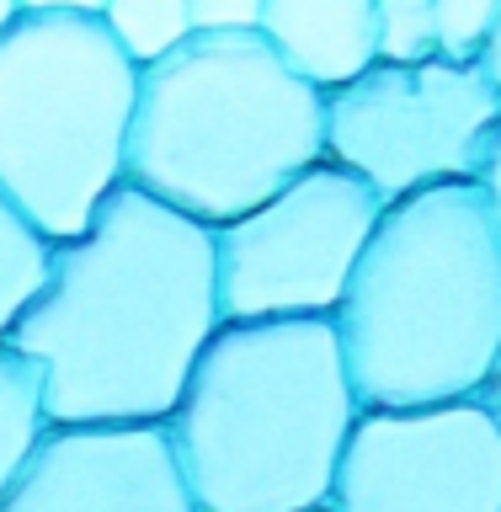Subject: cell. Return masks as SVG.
<instances>
[{
	"instance_id": "1",
	"label": "cell",
	"mask_w": 501,
	"mask_h": 512,
	"mask_svg": "<svg viewBox=\"0 0 501 512\" xmlns=\"http://www.w3.org/2000/svg\"><path fill=\"white\" fill-rule=\"evenodd\" d=\"M219 326L214 230L123 182L54 246L6 347L38 368L48 427H166Z\"/></svg>"
},
{
	"instance_id": "2",
	"label": "cell",
	"mask_w": 501,
	"mask_h": 512,
	"mask_svg": "<svg viewBox=\"0 0 501 512\" xmlns=\"http://www.w3.org/2000/svg\"><path fill=\"white\" fill-rule=\"evenodd\" d=\"M363 411L480 400L501 352V224L475 182L384 208L331 315Z\"/></svg>"
},
{
	"instance_id": "3",
	"label": "cell",
	"mask_w": 501,
	"mask_h": 512,
	"mask_svg": "<svg viewBox=\"0 0 501 512\" xmlns=\"http://www.w3.org/2000/svg\"><path fill=\"white\" fill-rule=\"evenodd\" d=\"M331 320L219 326L171 411L198 512H326L358 427Z\"/></svg>"
},
{
	"instance_id": "4",
	"label": "cell",
	"mask_w": 501,
	"mask_h": 512,
	"mask_svg": "<svg viewBox=\"0 0 501 512\" xmlns=\"http://www.w3.org/2000/svg\"><path fill=\"white\" fill-rule=\"evenodd\" d=\"M326 160V96L310 91L262 32L192 38L139 75L128 187L203 230L256 214Z\"/></svg>"
},
{
	"instance_id": "5",
	"label": "cell",
	"mask_w": 501,
	"mask_h": 512,
	"mask_svg": "<svg viewBox=\"0 0 501 512\" xmlns=\"http://www.w3.org/2000/svg\"><path fill=\"white\" fill-rule=\"evenodd\" d=\"M139 70L96 6L22 0L0 38V198L48 246L80 240L128 182Z\"/></svg>"
},
{
	"instance_id": "6",
	"label": "cell",
	"mask_w": 501,
	"mask_h": 512,
	"mask_svg": "<svg viewBox=\"0 0 501 512\" xmlns=\"http://www.w3.org/2000/svg\"><path fill=\"white\" fill-rule=\"evenodd\" d=\"M501 123V91L480 64H374L326 96V160L384 203L475 182Z\"/></svg>"
},
{
	"instance_id": "7",
	"label": "cell",
	"mask_w": 501,
	"mask_h": 512,
	"mask_svg": "<svg viewBox=\"0 0 501 512\" xmlns=\"http://www.w3.org/2000/svg\"><path fill=\"white\" fill-rule=\"evenodd\" d=\"M384 208L368 182L320 160L256 214L214 230L224 326L331 320Z\"/></svg>"
},
{
	"instance_id": "8",
	"label": "cell",
	"mask_w": 501,
	"mask_h": 512,
	"mask_svg": "<svg viewBox=\"0 0 501 512\" xmlns=\"http://www.w3.org/2000/svg\"><path fill=\"white\" fill-rule=\"evenodd\" d=\"M326 512H501V427L480 400L363 411Z\"/></svg>"
},
{
	"instance_id": "9",
	"label": "cell",
	"mask_w": 501,
	"mask_h": 512,
	"mask_svg": "<svg viewBox=\"0 0 501 512\" xmlns=\"http://www.w3.org/2000/svg\"><path fill=\"white\" fill-rule=\"evenodd\" d=\"M0 512H198L166 427H48Z\"/></svg>"
},
{
	"instance_id": "10",
	"label": "cell",
	"mask_w": 501,
	"mask_h": 512,
	"mask_svg": "<svg viewBox=\"0 0 501 512\" xmlns=\"http://www.w3.org/2000/svg\"><path fill=\"white\" fill-rule=\"evenodd\" d=\"M262 38L310 91L331 96L379 64L374 0H262Z\"/></svg>"
},
{
	"instance_id": "11",
	"label": "cell",
	"mask_w": 501,
	"mask_h": 512,
	"mask_svg": "<svg viewBox=\"0 0 501 512\" xmlns=\"http://www.w3.org/2000/svg\"><path fill=\"white\" fill-rule=\"evenodd\" d=\"M48 432L43 411V379L16 347L0 342V496L11 491V480L22 475L32 448Z\"/></svg>"
},
{
	"instance_id": "12",
	"label": "cell",
	"mask_w": 501,
	"mask_h": 512,
	"mask_svg": "<svg viewBox=\"0 0 501 512\" xmlns=\"http://www.w3.org/2000/svg\"><path fill=\"white\" fill-rule=\"evenodd\" d=\"M96 11H102L112 43L123 48V59L139 75L155 70L160 59H171L192 38L187 0H112V6H96Z\"/></svg>"
},
{
	"instance_id": "13",
	"label": "cell",
	"mask_w": 501,
	"mask_h": 512,
	"mask_svg": "<svg viewBox=\"0 0 501 512\" xmlns=\"http://www.w3.org/2000/svg\"><path fill=\"white\" fill-rule=\"evenodd\" d=\"M54 246L0 198V342H11L16 320L27 315V304L38 299V288L48 278Z\"/></svg>"
},
{
	"instance_id": "14",
	"label": "cell",
	"mask_w": 501,
	"mask_h": 512,
	"mask_svg": "<svg viewBox=\"0 0 501 512\" xmlns=\"http://www.w3.org/2000/svg\"><path fill=\"white\" fill-rule=\"evenodd\" d=\"M374 16H379V64H432L438 59L432 0H374Z\"/></svg>"
},
{
	"instance_id": "15",
	"label": "cell",
	"mask_w": 501,
	"mask_h": 512,
	"mask_svg": "<svg viewBox=\"0 0 501 512\" xmlns=\"http://www.w3.org/2000/svg\"><path fill=\"white\" fill-rule=\"evenodd\" d=\"M432 27L443 64H480L491 48L496 0H432Z\"/></svg>"
},
{
	"instance_id": "16",
	"label": "cell",
	"mask_w": 501,
	"mask_h": 512,
	"mask_svg": "<svg viewBox=\"0 0 501 512\" xmlns=\"http://www.w3.org/2000/svg\"><path fill=\"white\" fill-rule=\"evenodd\" d=\"M198 38H246L262 32V0H187Z\"/></svg>"
},
{
	"instance_id": "17",
	"label": "cell",
	"mask_w": 501,
	"mask_h": 512,
	"mask_svg": "<svg viewBox=\"0 0 501 512\" xmlns=\"http://www.w3.org/2000/svg\"><path fill=\"white\" fill-rule=\"evenodd\" d=\"M475 187L486 192V203H491V214L501 224V123H496V134L486 144V155H480V176H475Z\"/></svg>"
},
{
	"instance_id": "18",
	"label": "cell",
	"mask_w": 501,
	"mask_h": 512,
	"mask_svg": "<svg viewBox=\"0 0 501 512\" xmlns=\"http://www.w3.org/2000/svg\"><path fill=\"white\" fill-rule=\"evenodd\" d=\"M480 70H486L491 86L501 91V0H496V27H491V48H486V59H480Z\"/></svg>"
},
{
	"instance_id": "19",
	"label": "cell",
	"mask_w": 501,
	"mask_h": 512,
	"mask_svg": "<svg viewBox=\"0 0 501 512\" xmlns=\"http://www.w3.org/2000/svg\"><path fill=\"white\" fill-rule=\"evenodd\" d=\"M480 406H486V411H491V422L501 427V352H496V368H491L486 390H480Z\"/></svg>"
},
{
	"instance_id": "20",
	"label": "cell",
	"mask_w": 501,
	"mask_h": 512,
	"mask_svg": "<svg viewBox=\"0 0 501 512\" xmlns=\"http://www.w3.org/2000/svg\"><path fill=\"white\" fill-rule=\"evenodd\" d=\"M16 11H22V0H0V38H6V27L16 22Z\"/></svg>"
}]
</instances>
